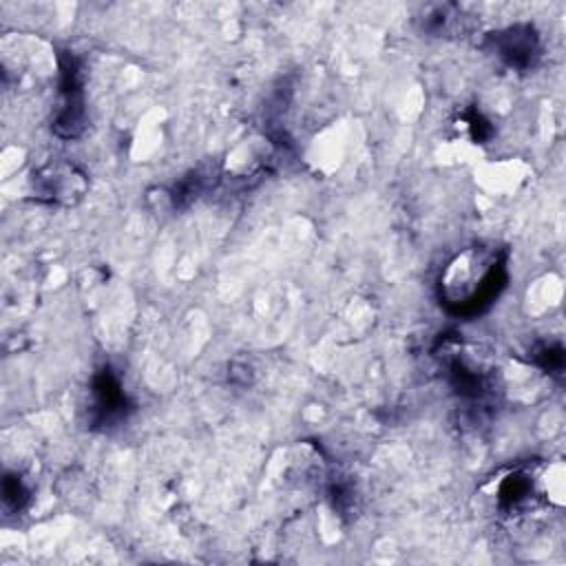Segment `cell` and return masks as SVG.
Returning a JSON list of instances; mask_svg holds the SVG:
<instances>
[{
  "instance_id": "1",
  "label": "cell",
  "mask_w": 566,
  "mask_h": 566,
  "mask_svg": "<svg viewBox=\"0 0 566 566\" xmlns=\"http://www.w3.org/2000/svg\"><path fill=\"white\" fill-rule=\"evenodd\" d=\"M500 268L497 256L478 248L460 254L442 276L447 303L458 310H478L497 292Z\"/></svg>"
}]
</instances>
